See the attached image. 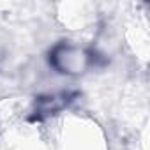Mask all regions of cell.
I'll return each instance as SVG.
<instances>
[{
    "mask_svg": "<svg viewBox=\"0 0 150 150\" xmlns=\"http://www.w3.org/2000/svg\"><path fill=\"white\" fill-rule=\"evenodd\" d=\"M62 150H106V139L99 125L88 118H69L64 124Z\"/></svg>",
    "mask_w": 150,
    "mask_h": 150,
    "instance_id": "cell-1",
    "label": "cell"
},
{
    "mask_svg": "<svg viewBox=\"0 0 150 150\" xmlns=\"http://www.w3.org/2000/svg\"><path fill=\"white\" fill-rule=\"evenodd\" d=\"M51 67L65 76H80L87 72L88 67L94 64L92 53L80 44L72 42H60L50 53Z\"/></svg>",
    "mask_w": 150,
    "mask_h": 150,
    "instance_id": "cell-2",
    "label": "cell"
}]
</instances>
